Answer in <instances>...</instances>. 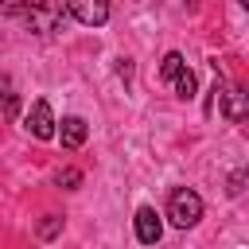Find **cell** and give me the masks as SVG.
Returning <instances> with one entry per match:
<instances>
[{
	"label": "cell",
	"mask_w": 249,
	"mask_h": 249,
	"mask_svg": "<svg viewBox=\"0 0 249 249\" xmlns=\"http://www.w3.org/2000/svg\"><path fill=\"white\" fill-rule=\"evenodd\" d=\"M58 124H62V128H54V132L62 136V148H82V144H86V136H89V124H86L82 117H62Z\"/></svg>",
	"instance_id": "cell-6"
},
{
	"label": "cell",
	"mask_w": 249,
	"mask_h": 249,
	"mask_svg": "<svg viewBox=\"0 0 249 249\" xmlns=\"http://www.w3.org/2000/svg\"><path fill=\"white\" fill-rule=\"evenodd\" d=\"M66 12L86 27H101L109 19V0H66Z\"/></svg>",
	"instance_id": "cell-2"
},
{
	"label": "cell",
	"mask_w": 249,
	"mask_h": 249,
	"mask_svg": "<svg viewBox=\"0 0 249 249\" xmlns=\"http://www.w3.org/2000/svg\"><path fill=\"white\" fill-rule=\"evenodd\" d=\"M237 4H249V0H237Z\"/></svg>",
	"instance_id": "cell-14"
},
{
	"label": "cell",
	"mask_w": 249,
	"mask_h": 249,
	"mask_svg": "<svg viewBox=\"0 0 249 249\" xmlns=\"http://www.w3.org/2000/svg\"><path fill=\"white\" fill-rule=\"evenodd\" d=\"M241 183H245V171H233V175H230V195H241V191H245Z\"/></svg>",
	"instance_id": "cell-13"
},
{
	"label": "cell",
	"mask_w": 249,
	"mask_h": 249,
	"mask_svg": "<svg viewBox=\"0 0 249 249\" xmlns=\"http://www.w3.org/2000/svg\"><path fill=\"white\" fill-rule=\"evenodd\" d=\"M214 93H218V101H222L226 121L241 124V121H245V93H241V89H226L222 82H214Z\"/></svg>",
	"instance_id": "cell-4"
},
{
	"label": "cell",
	"mask_w": 249,
	"mask_h": 249,
	"mask_svg": "<svg viewBox=\"0 0 249 249\" xmlns=\"http://www.w3.org/2000/svg\"><path fill=\"white\" fill-rule=\"evenodd\" d=\"M54 183H58L62 191H74V187L82 183V171H78V167H62V171L54 175Z\"/></svg>",
	"instance_id": "cell-11"
},
{
	"label": "cell",
	"mask_w": 249,
	"mask_h": 249,
	"mask_svg": "<svg viewBox=\"0 0 249 249\" xmlns=\"http://www.w3.org/2000/svg\"><path fill=\"white\" fill-rule=\"evenodd\" d=\"M27 132L35 136V140H51L54 136V113H51V105L39 97V101H31V113H27Z\"/></svg>",
	"instance_id": "cell-3"
},
{
	"label": "cell",
	"mask_w": 249,
	"mask_h": 249,
	"mask_svg": "<svg viewBox=\"0 0 249 249\" xmlns=\"http://www.w3.org/2000/svg\"><path fill=\"white\" fill-rule=\"evenodd\" d=\"M136 237H140L144 245H156V241L163 237V222H160V214H156L152 206H140V210H136Z\"/></svg>",
	"instance_id": "cell-5"
},
{
	"label": "cell",
	"mask_w": 249,
	"mask_h": 249,
	"mask_svg": "<svg viewBox=\"0 0 249 249\" xmlns=\"http://www.w3.org/2000/svg\"><path fill=\"white\" fill-rule=\"evenodd\" d=\"M167 218H171V226H179V230L198 226V218H202V198H198V191L175 187L171 198H167Z\"/></svg>",
	"instance_id": "cell-1"
},
{
	"label": "cell",
	"mask_w": 249,
	"mask_h": 249,
	"mask_svg": "<svg viewBox=\"0 0 249 249\" xmlns=\"http://www.w3.org/2000/svg\"><path fill=\"white\" fill-rule=\"evenodd\" d=\"M183 66H187V62H183V54H179V51H167V54H163V62H160V78H163V82H171Z\"/></svg>",
	"instance_id": "cell-9"
},
{
	"label": "cell",
	"mask_w": 249,
	"mask_h": 249,
	"mask_svg": "<svg viewBox=\"0 0 249 249\" xmlns=\"http://www.w3.org/2000/svg\"><path fill=\"white\" fill-rule=\"evenodd\" d=\"M62 230V218H47V222H39V237H54Z\"/></svg>",
	"instance_id": "cell-12"
},
{
	"label": "cell",
	"mask_w": 249,
	"mask_h": 249,
	"mask_svg": "<svg viewBox=\"0 0 249 249\" xmlns=\"http://www.w3.org/2000/svg\"><path fill=\"white\" fill-rule=\"evenodd\" d=\"M0 105H4L8 117H16V109H19V101H16V86H12L8 74H0Z\"/></svg>",
	"instance_id": "cell-8"
},
{
	"label": "cell",
	"mask_w": 249,
	"mask_h": 249,
	"mask_svg": "<svg viewBox=\"0 0 249 249\" xmlns=\"http://www.w3.org/2000/svg\"><path fill=\"white\" fill-rule=\"evenodd\" d=\"M171 86H175V93H179L183 101H187V97H195V74H191L187 66H183V70L171 78Z\"/></svg>",
	"instance_id": "cell-10"
},
{
	"label": "cell",
	"mask_w": 249,
	"mask_h": 249,
	"mask_svg": "<svg viewBox=\"0 0 249 249\" xmlns=\"http://www.w3.org/2000/svg\"><path fill=\"white\" fill-rule=\"evenodd\" d=\"M43 8L47 0H0V16H35Z\"/></svg>",
	"instance_id": "cell-7"
}]
</instances>
